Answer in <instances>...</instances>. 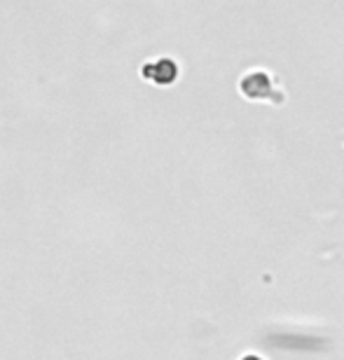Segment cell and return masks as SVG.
<instances>
[{"instance_id": "cell-1", "label": "cell", "mask_w": 344, "mask_h": 360, "mask_svg": "<svg viewBox=\"0 0 344 360\" xmlns=\"http://www.w3.org/2000/svg\"><path fill=\"white\" fill-rule=\"evenodd\" d=\"M241 360H262L260 356H246V358H241Z\"/></svg>"}]
</instances>
